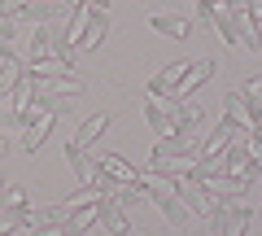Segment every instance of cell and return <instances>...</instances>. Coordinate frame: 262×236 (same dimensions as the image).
<instances>
[{"label": "cell", "mask_w": 262, "mask_h": 236, "mask_svg": "<svg viewBox=\"0 0 262 236\" xmlns=\"http://www.w3.org/2000/svg\"><path fill=\"white\" fill-rule=\"evenodd\" d=\"M105 31H110V9H83L75 18V27H70V53L96 48L105 39Z\"/></svg>", "instance_id": "cell-1"}, {"label": "cell", "mask_w": 262, "mask_h": 236, "mask_svg": "<svg viewBox=\"0 0 262 236\" xmlns=\"http://www.w3.org/2000/svg\"><path fill=\"white\" fill-rule=\"evenodd\" d=\"M210 223H214L219 236H245L249 223H253V210H249V201H223V206L210 214Z\"/></svg>", "instance_id": "cell-2"}, {"label": "cell", "mask_w": 262, "mask_h": 236, "mask_svg": "<svg viewBox=\"0 0 262 236\" xmlns=\"http://www.w3.org/2000/svg\"><path fill=\"white\" fill-rule=\"evenodd\" d=\"M253 180H258V170H219L214 180H206V192H214L219 201H241L253 188Z\"/></svg>", "instance_id": "cell-3"}, {"label": "cell", "mask_w": 262, "mask_h": 236, "mask_svg": "<svg viewBox=\"0 0 262 236\" xmlns=\"http://www.w3.org/2000/svg\"><path fill=\"white\" fill-rule=\"evenodd\" d=\"M170 136L206 140V110H196L192 101H170Z\"/></svg>", "instance_id": "cell-4"}, {"label": "cell", "mask_w": 262, "mask_h": 236, "mask_svg": "<svg viewBox=\"0 0 262 236\" xmlns=\"http://www.w3.org/2000/svg\"><path fill=\"white\" fill-rule=\"evenodd\" d=\"M140 197H149L153 206H158L162 214L170 219V223H184V219H188V210L179 206V197L170 192V184H153V180H144V184H140Z\"/></svg>", "instance_id": "cell-5"}, {"label": "cell", "mask_w": 262, "mask_h": 236, "mask_svg": "<svg viewBox=\"0 0 262 236\" xmlns=\"http://www.w3.org/2000/svg\"><path fill=\"white\" fill-rule=\"evenodd\" d=\"M210 79H214V61H210V57H201V61H188L184 79H179V88H175V101H188V96H192L201 83H210Z\"/></svg>", "instance_id": "cell-6"}, {"label": "cell", "mask_w": 262, "mask_h": 236, "mask_svg": "<svg viewBox=\"0 0 262 236\" xmlns=\"http://www.w3.org/2000/svg\"><path fill=\"white\" fill-rule=\"evenodd\" d=\"M192 166H196L192 158H149V175H153V180H162V184L192 180Z\"/></svg>", "instance_id": "cell-7"}, {"label": "cell", "mask_w": 262, "mask_h": 236, "mask_svg": "<svg viewBox=\"0 0 262 236\" xmlns=\"http://www.w3.org/2000/svg\"><path fill=\"white\" fill-rule=\"evenodd\" d=\"M236 35H241V48H258L262 44V9H232Z\"/></svg>", "instance_id": "cell-8"}, {"label": "cell", "mask_w": 262, "mask_h": 236, "mask_svg": "<svg viewBox=\"0 0 262 236\" xmlns=\"http://www.w3.org/2000/svg\"><path fill=\"white\" fill-rule=\"evenodd\" d=\"M153 158H201V140L196 136H162L158 149H153Z\"/></svg>", "instance_id": "cell-9"}, {"label": "cell", "mask_w": 262, "mask_h": 236, "mask_svg": "<svg viewBox=\"0 0 262 236\" xmlns=\"http://www.w3.org/2000/svg\"><path fill=\"white\" fill-rule=\"evenodd\" d=\"M184 70H188V61H175V66L158 70V75L149 79V96H158V101H175V88H179V79H184Z\"/></svg>", "instance_id": "cell-10"}, {"label": "cell", "mask_w": 262, "mask_h": 236, "mask_svg": "<svg viewBox=\"0 0 262 236\" xmlns=\"http://www.w3.org/2000/svg\"><path fill=\"white\" fill-rule=\"evenodd\" d=\"M96 223H101L105 232H114V236H127V227H131V223H127V210H122L114 197H101V201H96Z\"/></svg>", "instance_id": "cell-11"}, {"label": "cell", "mask_w": 262, "mask_h": 236, "mask_svg": "<svg viewBox=\"0 0 262 236\" xmlns=\"http://www.w3.org/2000/svg\"><path fill=\"white\" fill-rule=\"evenodd\" d=\"M96 166H101V170H110L114 180L131 184V188H140V184H144V175H140L136 166H131V162L122 158V153H101V158H96Z\"/></svg>", "instance_id": "cell-12"}, {"label": "cell", "mask_w": 262, "mask_h": 236, "mask_svg": "<svg viewBox=\"0 0 262 236\" xmlns=\"http://www.w3.org/2000/svg\"><path fill=\"white\" fill-rule=\"evenodd\" d=\"M144 123H149V132L158 136H170V101H158V96H144Z\"/></svg>", "instance_id": "cell-13"}, {"label": "cell", "mask_w": 262, "mask_h": 236, "mask_svg": "<svg viewBox=\"0 0 262 236\" xmlns=\"http://www.w3.org/2000/svg\"><path fill=\"white\" fill-rule=\"evenodd\" d=\"M27 70H31L35 79H44V83L75 75V66H70V61H61V57H35V61H27Z\"/></svg>", "instance_id": "cell-14"}, {"label": "cell", "mask_w": 262, "mask_h": 236, "mask_svg": "<svg viewBox=\"0 0 262 236\" xmlns=\"http://www.w3.org/2000/svg\"><path fill=\"white\" fill-rule=\"evenodd\" d=\"M105 127H110V114H92V118H83V123H79V132H75V140H70V144L88 153V149L105 136Z\"/></svg>", "instance_id": "cell-15"}, {"label": "cell", "mask_w": 262, "mask_h": 236, "mask_svg": "<svg viewBox=\"0 0 262 236\" xmlns=\"http://www.w3.org/2000/svg\"><path fill=\"white\" fill-rule=\"evenodd\" d=\"M35 96H39V79L31 75V70H22V79H18V83H13V92H9L13 110L31 114V110H35Z\"/></svg>", "instance_id": "cell-16"}, {"label": "cell", "mask_w": 262, "mask_h": 236, "mask_svg": "<svg viewBox=\"0 0 262 236\" xmlns=\"http://www.w3.org/2000/svg\"><path fill=\"white\" fill-rule=\"evenodd\" d=\"M241 101H245V123H249V127H258V123H262V75L245 79Z\"/></svg>", "instance_id": "cell-17"}, {"label": "cell", "mask_w": 262, "mask_h": 236, "mask_svg": "<svg viewBox=\"0 0 262 236\" xmlns=\"http://www.w3.org/2000/svg\"><path fill=\"white\" fill-rule=\"evenodd\" d=\"M53 123H57V118H48V114H35V110H31V123L22 127V144H27V153H35L39 144L48 140V132H53Z\"/></svg>", "instance_id": "cell-18"}, {"label": "cell", "mask_w": 262, "mask_h": 236, "mask_svg": "<svg viewBox=\"0 0 262 236\" xmlns=\"http://www.w3.org/2000/svg\"><path fill=\"white\" fill-rule=\"evenodd\" d=\"M70 105H75V96L53 92V88H39V96H35V114H48V118H61V114H70Z\"/></svg>", "instance_id": "cell-19"}, {"label": "cell", "mask_w": 262, "mask_h": 236, "mask_svg": "<svg viewBox=\"0 0 262 236\" xmlns=\"http://www.w3.org/2000/svg\"><path fill=\"white\" fill-rule=\"evenodd\" d=\"M149 27L158 31V35H170V39H188V31H192V22L179 18V13H153Z\"/></svg>", "instance_id": "cell-20"}, {"label": "cell", "mask_w": 262, "mask_h": 236, "mask_svg": "<svg viewBox=\"0 0 262 236\" xmlns=\"http://www.w3.org/2000/svg\"><path fill=\"white\" fill-rule=\"evenodd\" d=\"M96 201H101V192H96V188H79V192H70L61 206H53V210H57V219H70V214H79V210H92Z\"/></svg>", "instance_id": "cell-21"}, {"label": "cell", "mask_w": 262, "mask_h": 236, "mask_svg": "<svg viewBox=\"0 0 262 236\" xmlns=\"http://www.w3.org/2000/svg\"><path fill=\"white\" fill-rule=\"evenodd\" d=\"M206 27H214L219 35H223V44L227 48H241V35H236V22H232V9H223V5H219L214 13H210V22Z\"/></svg>", "instance_id": "cell-22"}, {"label": "cell", "mask_w": 262, "mask_h": 236, "mask_svg": "<svg viewBox=\"0 0 262 236\" xmlns=\"http://www.w3.org/2000/svg\"><path fill=\"white\" fill-rule=\"evenodd\" d=\"M66 166L75 170V180L88 188V180H92V162H88V153H83V149H75V144H66Z\"/></svg>", "instance_id": "cell-23"}, {"label": "cell", "mask_w": 262, "mask_h": 236, "mask_svg": "<svg viewBox=\"0 0 262 236\" xmlns=\"http://www.w3.org/2000/svg\"><path fill=\"white\" fill-rule=\"evenodd\" d=\"M22 70H27V66H22L18 57H9V61H0V92H13V83L22 79Z\"/></svg>", "instance_id": "cell-24"}, {"label": "cell", "mask_w": 262, "mask_h": 236, "mask_svg": "<svg viewBox=\"0 0 262 236\" xmlns=\"http://www.w3.org/2000/svg\"><path fill=\"white\" fill-rule=\"evenodd\" d=\"M13 206H27V188L22 184H0V214Z\"/></svg>", "instance_id": "cell-25"}, {"label": "cell", "mask_w": 262, "mask_h": 236, "mask_svg": "<svg viewBox=\"0 0 262 236\" xmlns=\"http://www.w3.org/2000/svg\"><path fill=\"white\" fill-rule=\"evenodd\" d=\"M223 118H227V123L249 127V123H245V101H241V92H227V96H223Z\"/></svg>", "instance_id": "cell-26"}, {"label": "cell", "mask_w": 262, "mask_h": 236, "mask_svg": "<svg viewBox=\"0 0 262 236\" xmlns=\"http://www.w3.org/2000/svg\"><path fill=\"white\" fill-rule=\"evenodd\" d=\"M18 227H27V206H13V210H5V214H0V236L18 232Z\"/></svg>", "instance_id": "cell-27"}, {"label": "cell", "mask_w": 262, "mask_h": 236, "mask_svg": "<svg viewBox=\"0 0 262 236\" xmlns=\"http://www.w3.org/2000/svg\"><path fill=\"white\" fill-rule=\"evenodd\" d=\"M92 223H96V206H92V210H79V214H70V219H66L70 236H83V232H88Z\"/></svg>", "instance_id": "cell-28"}, {"label": "cell", "mask_w": 262, "mask_h": 236, "mask_svg": "<svg viewBox=\"0 0 262 236\" xmlns=\"http://www.w3.org/2000/svg\"><path fill=\"white\" fill-rule=\"evenodd\" d=\"M53 219H57V210L53 206H27V227H44V223H53Z\"/></svg>", "instance_id": "cell-29"}, {"label": "cell", "mask_w": 262, "mask_h": 236, "mask_svg": "<svg viewBox=\"0 0 262 236\" xmlns=\"http://www.w3.org/2000/svg\"><path fill=\"white\" fill-rule=\"evenodd\" d=\"M31 5H35V0H0V18H13V22H18Z\"/></svg>", "instance_id": "cell-30"}, {"label": "cell", "mask_w": 262, "mask_h": 236, "mask_svg": "<svg viewBox=\"0 0 262 236\" xmlns=\"http://www.w3.org/2000/svg\"><path fill=\"white\" fill-rule=\"evenodd\" d=\"M114 201H118L122 210H131V206H140V188H131V184H122V188L114 192Z\"/></svg>", "instance_id": "cell-31"}, {"label": "cell", "mask_w": 262, "mask_h": 236, "mask_svg": "<svg viewBox=\"0 0 262 236\" xmlns=\"http://www.w3.org/2000/svg\"><path fill=\"white\" fill-rule=\"evenodd\" d=\"M31 236H70V227L53 219V223H44V227H31Z\"/></svg>", "instance_id": "cell-32"}, {"label": "cell", "mask_w": 262, "mask_h": 236, "mask_svg": "<svg viewBox=\"0 0 262 236\" xmlns=\"http://www.w3.org/2000/svg\"><path fill=\"white\" fill-rule=\"evenodd\" d=\"M88 9H110V0H83Z\"/></svg>", "instance_id": "cell-33"}, {"label": "cell", "mask_w": 262, "mask_h": 236, "mask_svg": "<svg viewBox=\"0 0 262 236\" xmlns=\"http://www.w3.org/2000/svg\"><path fill=\"white\" fill-rule=\"evenodd\" d=\"M66 5H70V9H75V13H79V9H88V5H83V0H66Z\"/></svg>", "instance_id": "cell-34"}, {"label": "cell", "mask_w": 262, "mask_h": 236, "mask_svg": "<svg viewBox=\"0 0 262 236\" xmlns=\"http://www.w3.org/2000/svg\"><path fill=\"white\" fill-rule=\"evenodd\" d=\"M0 153H5V132H0Z\"/></svg>", "instance_id": "cell-35"}, {"label": "cell", "mask_w": 262, "mask_h": 236, "mask_svg": "<svg viewBox=\"0 0 262 236\" xmlns=\"http://www.w3.org/2000/svg\"><path fill=\"white\" fill-rule=\"evenodd\" d=\"M192 5H201V0H192Z\"/></svg>", "instance_id": "cell-36"}, {"label": "cell", "mask_w": 262, "mask_h": 236, "mask_svg": "<svg viewBox=\"0 0 262 236\" xmlns=\"http://www.w3.org/2000/svg\"><path fill=\"white\" fill-rule=\"evenodd\" d=\"M0 184H5V180H0Z\"/></svg>", "instance_id": "cell-37"}]
</instances>
